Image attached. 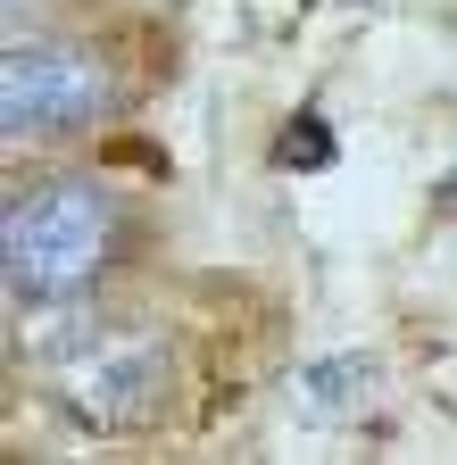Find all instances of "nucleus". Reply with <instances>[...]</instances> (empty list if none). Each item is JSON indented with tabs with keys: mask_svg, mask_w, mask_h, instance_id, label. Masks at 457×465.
Listing matches in <instances>:
<instances>
[{
	"mask_svg": "<svg viewBox=\"0 0 457 465\" xmlns=\"http://www.w3.org/2000/svg\"><path fill=\"white\" fill-rule=\"evenodd\" d=\"M292 399H300V416L308 424H350V416H366V399H374V358H324V366H308L300 382H292Z\"/></svg>",
	"mask_w": 457,
	"mask_h": 465,
	"instance_id": "nucleus-4",
	"label": "nucleus"
},
{
	"mask_svg": "<svg viewBox=\"0 0 457 465\" xmlns=\"http://www.w3.org/2000/svg\"><path fill=\"white\" fill-rule=\"evenodd\" d=\"M441 200H449V208H457V183H449V192H441Z\"/></svg>",
	"mask_w": 457,
	"mask_h": 465,
	"instance_id": "nucleus-6",
	"label": "nucleus"
},
{
	"mask_svg": "<svg viewBox=\"0 0 457 465\" xmlns=\"http://www.w3.org/2000/svg\"><path fill=\"white\" fill-rule=\"evenodd\" d=\"M274 166H292V174L333 166V125H324V116H292V125L274 134Z\"/></svg>",
	"mask_w": 457,
	"mask_h": 465,
	"instance_id": "nucleus-5",
	"label": "nucleus"
},
{
	"mask_svg": "<svg viewBox=\"0 0 457 465\" xmlns=\"http://www.w3.org/2000/svg\"><path fill=\"white\" fill-rule=\"evenodd\" d=\"M125 242V216L100 183L84 174H59V183H34L9 200L0 216V274H9V300L50 308V300H75L84 282H100V266L117 258Z\"/></svg>",
	"mask_w": 457,
	"mask_h": 465,
	"instance_id": "nucleus-1",
	"label": "nucleus"
},
{
	"mask_svg": "<svg viewBox=\"0 0 457 465\" xmlns=\"http://www.w3.org/2000/svg\"><path fill=\"white\" fill-rule=\"evenodd\" d=\"M166 341H117V349H100V358H84L67 374V407H75V424L84 432H134L158 416V399H166Z\"/></svg>",
	"mask_w": 457,
	"mask_h": 465,
	"instance_id": "nucleus-3",
	"label": "nucleus"
},
{
	"mask_svg": "<svg viewBox=\"0 0 457 465\" xmlns=\"http://www.w3.org/2000/svg\"><path fill=\"white\" fill-rule=\"evenodd\" d=\"M100 108H108V75L84 50H9V67H0V125H9V142L84 134Z\"/></svg>",
	"mask_w": 457,
	"mask_h": 465,
	"instance_id": "nucleus-2",
	"label": "nucleus"
}]
</instances>
